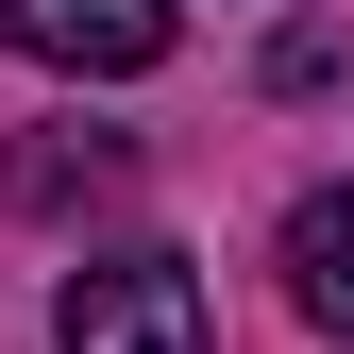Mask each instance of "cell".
I'll list each match as a JSON object with an SVG mask.
<instances>
[{
    "label": "cell",
    "instance_id": "7a4b0ae2",
    "mask_svg": "<svg viewBox=\"0 0 354 354\" xmlns=\"http://www.w3.org/2000/svg\"><path fill=\"white\" fill-rule=\"evenodd\" d=\"M169 34H186V0H0V51L84 68V84H136V68H169Z\"/></svg>",
    "mask_w": 354,
    "mask_h": 354
},
{
    "label": "cell",
    "instance_id": "277c9868",
    "mask_svg": "<svg viewBox=\"0 0 354 354\" xmlns=\"http://www.w3.org/2000/svg\"><path fill=\"white\" fill-rule=\"evenodd\" d=\"M102 186H118V152H102V136H84V152L51 136V152L17 169V203H34V219H68V203H102Z\"/></svg>",
    "mask_w": 354,
    "mask_h": 354
},
{
    "label": "cell",
    "instance_id": "6da1fadb",
    "mask_svg": "<svg viewBox=\"0 0 354 354\" xmlns=\"http://www.w3.org/2000/svg\"><path fill=\"white\" fill-rule=\"evenodd\" d=\"M51 337L68 354H203V270L186 253H102V270H68Z\"/></svg>",
    "mask_w": 354,
    "mask_h": 354
},
{
    "label": "cell",
    "instance_id": "3957f363",
    "mask_svg": "<svg viewBox=\"0 0 354 354\" xmlns=\"http://www.w3.org/2000/svg\"><path fill=\"white\" fill-rule=\"evenodd\" d=\"M287 304H304L321 337H354V186L287 203Z\"/></svg>",
    "mask_w": 354,
    "mask_h": 354
}]
</instances>
